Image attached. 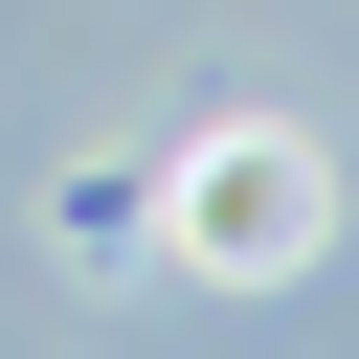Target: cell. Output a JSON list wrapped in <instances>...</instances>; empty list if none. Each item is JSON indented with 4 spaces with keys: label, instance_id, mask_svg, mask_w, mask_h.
Segmentation results:
<instances>
[{
    "label": "cell",
    "instance_id": "6da1fadb",
    "mask_svg": "<svg viewBox=\"0 0 359 359\" xmlns=\"http://www.w3.org/2000/svg\"><path fill=\"white\" fill-rule=\"evenodd\" d=\"M292 247H314V157L292 135H224L202 157V269H292Z\"/></svg>",
    "mask_w": 359,
    "mask_h": 359
}]
</instances>
